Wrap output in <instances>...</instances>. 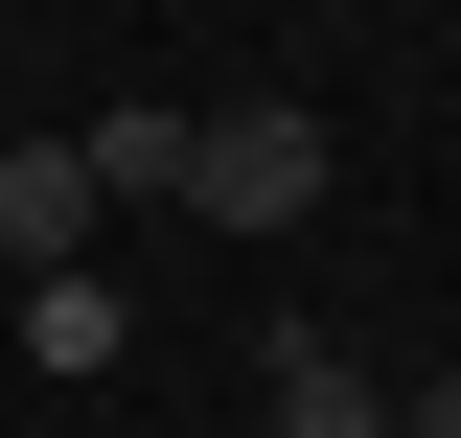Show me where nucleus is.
I'll use <instances>...</instances> for the list:
<instances>
[{"mask_svg":"<svg viewBox=\"0 0 461 438\" xmlns=\"http://www.w3.org/2000/svg\"><path fill=\"white\" fill-rule=\"evenodd\" d=\"M115 346H139V300H115L93 254H69V277H23V370H69V392H93Z\"/></svg>","mask_w":461,"mask_h":438,"instance_id":"4","label":"nucleus"},{"mask_svg":"<svg viewBox=\"0 0 461 438\" xmlns=\"http://www.w3.org/2000/svg\"><path fill=\"white\" fill-rule=\"evenodd\" d=\"M0 254H23V277L93 254V162H69V139H0Z\"/></svg>","mask_w":461,"mask_h":438,"instance_id":"3","label":"nucleus"},{"mask_svg":"<svg viewBox=\"0 0 461 438\" xmlns=\"http://www.w3.org/2000/svg\"><path fill=\"white\" fill-rule=\"evenodd\" d=\"M393 438H461V370H415V392H393Z\"/></svg>","mask_w":461,"mask_h":438,"instance_id":"6","label":"nucleus"},{"mask_svg":"<svg viewBox=\"0 0 461 438\" xmlns=\"http://www.w3.org/2000/svg\"><path fill=\"white\" fill-rule=\"evenodd\" d=\"M277 438H393V392L346 370V346H323V324H277Z\"/></svg>","mask_w":461,"mask_h":438,"instance_id":"5","label":"nucleus"},{"mask_svg":"<svg viewBox=\"0 0 461 438\" xmlns=\"http://www.w3.org/2000/svg\"><path fill=\"white\" fill-rule=\"evenodd\" d=\"M185 208H208V231H300V208H323V115H300V93L185 115Z\"/></svg>","mask_w":461,"mask_h":438,"instance_id":"1","label":"nucleus"},{"mask_svg":"<svg viewBox=\"0 0 461 438\" xmlns=\"http://www.w3.org/2000/svg\"><path fill=\"white\" fill-rule=\"evenodd\" d=\"M69 162H93V208H185V93H115V115H69Z\"/></svg>","mask_w":461,"mask_h":438,"instance_id":"2","label":"nucleus"}]
</instances>
